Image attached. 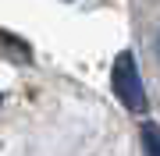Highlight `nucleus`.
Segmentation results:
<instances>
[{"mask_svg":"<svg viewBox=\"0 0 160 156\" xmlns=\"http://www.w3.org/2000/svg\"><path fill=\"white\" fill-rule=\"evenodd\" d=\"M110 85H114V96L128 110H135V114L146 110V89H142V78L135 71V57L132 53H118L114 71H110Z\"/></svg>","mask_w":160,"mask_h":156,"instance_id":"obj_1","label":"nucleus"},{"mask_svg":"<svg viewBox=\"0 0 160 156\" xmlns=\"http://www.w3.org/2000/svg\"><path fill=\"white\" fill-rule=\"evenodd\" d=\"M142 149L146 156H160V124H142Z\"/></svg>","mask_w":160,"mask_h":156,"instance_id":"obj_2","label":"nucleus"},{"mask_svg":"<svg viewBox=\"0 0 160 156\" xmlns=\"http://www.w3.org/2000/svg\"><path fill=\"white\" fill-rule=\"evenodd\" d=\"M157 60H160V35H157Z\"/></svg>","mask_w":160,"mask_h":156,"instance_id":"obj_3","label":"nucleus"}]
</instances>
